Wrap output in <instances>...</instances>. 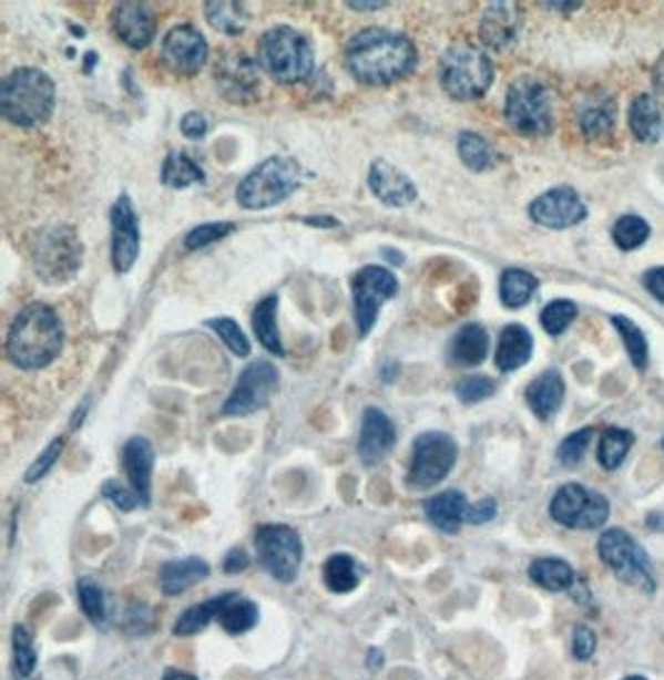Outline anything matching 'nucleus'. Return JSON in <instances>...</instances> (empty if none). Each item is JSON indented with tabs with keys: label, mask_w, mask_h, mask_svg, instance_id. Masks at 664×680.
Listing matches in <instances>:
<instances>
[{
	"label": "nucleus",
	"mask_w": 664,
	"mask_h": 680,
	"mask_svg": "<svg viewBox=\"0 0 664 680\" xmlns=\"http://www.w3.org/2000/svg\"><path fill=\"white\" fill-rule=\"evenodd\" d=\"M493 78V60L483 48L471 43H456L438 60V82L453 100L468 102L483 97Z\"/></svg>",
	"instance_id": "39448f33"
},
{
	"label": "nucleus",
	"mask_w": 664,
	"mask_h": 680,
	"mask_svg": "<svg viewBox=\"0 0 664 680\" xmlns=\"http://www.w3.org/2000/svg\"><path fill=\"white\" fill-rule=\"evenodd\" d=\"M30 261L40 281L63 286L73 281L83 266V241L68 224H48L30 241Z\"/></svg>",
	"instance_id": "20e7f679"
},
{
	"label": "nucleus",
	"mask_w": 664,
	"mask_h": 680,
	"mask_svg": "<svg viewBox=\"0 0 664 680\" xmlns=\"http://www.w3.org/2000/svg\"><path fill=\"white\" fill-rule=\"evenodd\" d=\"M227 596L229 594H219V596H214V599H207L204 604L192 606V609H187L185 614L177 618V624H175V628H172V631H175V636H194V633L204 631V628H207L214 621V618L219 616L224 601H227Z\"/></svg>",
	"instance_id": "58836bf2"
},
{
	"label": "nucleus",
	"mask_w": 664,
	"mask_h": 680,
	"mask_svg": "<svg viewBox=\"0 0 664 680\" xmlns=\"http://www.w3.org/2000/svg\"><path fill=\"white\" fill-rule=\"evenodd\" d=\"M538 291V278L523 269H508L500 276V301L505 308H523Z\"/></svg>",
	"instance_id": "c9c22d12"
},
{
	"label": "nucleus",
	"mask_w": 664,
	"mask_h": 680,
	"mask_svg": "<svg viewBox=\"0 0 664 680\" xmlns=\"http://www.w3.org/2000/svg\"><path fill=\"white\" fill-rule=\"evenodd\" d=\"M112 266L118 274H127L140 256V221L127 194L112 206Z\"/></svg>",
	"instance_id": "f3484780"
},
{
	"label": "nucleus",
	"mask_w": 664,
	"mask_h": 680,
	"mask_svg": "<svg viewBox=\"0 0 664 680\" xmlns=\"http://www.w3.org/2000/svg\"><path fill=\"white\" fill-rule=\"evenodd\" d=\"M63 321L45 303H28L16 316L6 338L10 363L23 370H40L53 363L63 350Z\"/></svg>",
	"instance_id": "f03ea898"
},
{
	"label": "nucleus",
	"mask_w": 664,
	"mask_h": 680,
	"mask_svg": "<svg viewBox=\"0 0 664 680\" xmlns=\"http://www.w3.org/2000/svg\"><path fill=\"white\" fill-rule=\"evenodd\" d=\"M369 187L374 197L386 206H408L418 199V187L391 162L376 159L369 169Z\"/></svg>",
	"instance_id": "4be33fe9"
},
{
	"label": "nucleus",
	"mask_w": 664,
	"mask_h": 680,
	"mask_svg": "<svg viewBox=\"0 0 664 680\" xmlns=\"http://www.w3.org/2000/svg\"><path fill=\"white\" fill-rule=\"evenodd\" d=\"M63 450H65V437H55L53 442H50V445L40 452V457L33 462V465L28 467V472H25V482L28 484H33V482H38L40 477H45L50 470H53V465L55 462L60 460V455H63Z\"/></svg>",
	"instance_id": "3c124183"
},
{
	"label": "nucleus",
	"mask_w": 664,
	"mask_h": 680,
	"mask_svg": "<svg viewBox=\"0 0 664 680\" xmlns=\"http://www.w3.org/2000/svg\"><path fill=\"white\" fill-rule=\"evenodd\" d=\"M259 564L279 584H292L302 569L304 544L299 532L286 524H262L254 534Z\"/></svg>",
	"instance_id": "9d476101"
},
{
	"label": "nucleus",
	"mask_w": 664,
	"mask_h": 680,
	"mask_svg": "<svg viewBox=\"0 0 664 680\" xmlns=\"http://www.w3.org/2000/svg\"><path fill=\"white\" fill-rule=\"evenodd\" d=\"M418 63L413 40L391 28H364L346 45V68L364 85H391Z\"/></svg>",
	"instance_id": "f257e3e1"
},
{
	"label": "nucleus",
	"mask_w": 664,
	"mask_h": 680,
	"mask_svg": "<svg viewBox=\"0 0 664 680\" xmlns=\"http://www.w3.org/2000/svg\"><path fill=\"white\" fill-rule=\"evenodd\" d=\"M102 497L110 499L122 512H132L137 507V504H142L140 497L135 494V490L122 487V484L115 482V480H108L105 484H102Z\"/></svg>",
	"instance_id": "603ef678"
},
{
	"label": "nucleus",
	"mask_w": 664,
	"mask_h": 680,
	"mask_svg": "<svg viewBox=\"0 0 664 680\" xmlns=\"http://www.w3.org/2000/svg\"><path fill=\"white\" fill-rule=\"evenodd\" d=\"M458 154H461V162L471 172H486L496 164V152L490 147V142L476 135V132L458 135Z\"/></svg>",
	"instance_id": "ea45409f"
},
{
	"label": "nucleus",
	"mask_w": 664,
	"mask_h": 680,
	"mask_svg": "<svg viewBox=\"0 0 664 680\" xmlns=\"http://www.w3.org/2000/svg\"><path fill=\"white\" fill-rule=\"evenodd\" d=\"M592 435H595V430L592 427H585V430H578V432H570V435L560 442L558 447V460L563 462L565 467H575L580 465V460L585 457V452L590 447V440Z\"/></svg>",
	"instance_id": "de8ad7c7"
},
{
	"label": "nucleus",
	"mask_w": 664,
	"mask_h": 680,
	"mask_svg": "<svg viewBox=\"0 0 664 680\" xmlns=\"http://www.w3.org/2000/svg\"><path fill=\"white\" fill-rule=\"evenodd\" d=\"M277 308H279L277 296L264 298V301H259V306L254 308L252 326H254V336L259 338V343L267 348L269 353L282 356L284 346H282V336H279V326H277Z\"/></svg>",
	"instance_id": "2f4dec72"
},
{
	"label": "nucleus",
	"mask_w": 664,
	"mask_h": 680,
	"mask_svg": "<svg viewBox=\"0 0 664 680\" xmlns=\"http://www.w3.org/2000/svg\"><path fill=\"white\" fill-rule=\"evenodd\" d=\"M530 581L543 586L545 591H570L575 586V571L572 566L563 559H555V556H543V559H535L528 569Z\"/></svg>",
	"instance_id": "7c9ffc66"
},
{
	"label": "nucleus",
	"mask_w": 664,
	"mask_h": 680,
	"mask_svg": "<svg viewBox=\"0 0 664 680\" xmlns=\"http://www.w3.org/2000/svg\"><path fill=\"white\" fill-rule=\"evenodd\" d=\"M612 239H615L622 251H635L650 239V224L635 214L622 216L612 226Z\"/></svg>",
	"instance_id": "79ce46f5"
},
{
	"label": "nucleus",
	"mask_w": 664,
	"mask_h": 680,
	"mask_svg": "<svg viewBox=\"0 0 664 680\" xmlns=\"http://www.w3.org/2000/svg\"><path fill=\"white\" fill-rule=\"evenodd\" d=\"M530 356H533V336H530L525 326L508 323L498 338L496 365L503 370V373H513V370L528 363Z\"/></svg>",
	"instance_id": "bb28decb"
},
{
	"label": "nucleus",
	"mask_w": 664,
	"mask_h": 680,
	"mask_svg": "<svg viewBox=\"0 0 664 680\" xmlns=\"http://www.w3.org/2000/svg\"><path fill=\"white\" fill-rule=\"evenodd\" d=\"M249 566V554L247 549H242V546H234L229 549V554L224 556V571L227 574H239Z\"/></svg>",
	"instance_id": "4d7b16f0"
},
{
	"label": "nucleus",
	"mask_w": 664,
	"mask_h": 680,
	"mask_svg": "<svg viewBox=\"0 0 664 680\" xmlns=\"http://www.w3.org/2000/svg\"><path fill=\"white\" fill-rule=\"evenodd\" d=\"M349 8H354V10H376V8H386V3H349Z\"/></svg>",
	"instance_id": "0e129e2a"
},
{
	"label": "nucleus",
	"mask_w": 664,
	"mask_h": 680,
	"mask_svg": "<svg viewBox=\"0 0 664 680\" xmlns=\"http://www.w3.org/2000/svg\"><path fill=\"white\" fill-rule=\"evenodd\" d=\"M162 680H197V678L185 673V671H175V668H170V671L162 676Z\"/></svg>",
	"instance_id": "680f3d73"
},
{
	"label": "nucleus",
	"mask_w": 664,
	"mask_h": 680,
	"mask_svg": "<svg viewBox=\"0 0 664 680\" xmlns=\"http://www.w3.org/2000/svg\"><path fill=\"white\" fill-rule=\"evenodd\" d=\"M612 323H615L617 333L622 336V343H625V348H627V356L632 360V365L640 368V370L647 368L650 346H647L645 333H642V328L627 316H612Z\"/></svg>",
	"instance_id": "a19ab883"
},
{
	"label": "nucleus",
	"mask_w": 664,
	"mask_h": 680,
	"mask_svg": "<svg viewBox=\"0 0 664 680\" xmlns=\"http://www.w3.org/2000/svg\"><path fill=\"white\" fill-rule=\"evenodd\" d=\"M259 68L284 85L304 82L314 72V53L309 40L289 25L269 28L259 38Z\"/></svg>",
	"instance_id": "423d86ee"
},
{
	"label": "nucleus",
	"mask_w": 664,
	"mask_h": 680,
	"mask_svg": "<svg viewBox=\"0 0 664 680\" xmlns=\"http://www.w3.org/2000/svg\"><path fill=\"white\" fill-rule=\"evenodd\" d=\"M550 517L568 529H600L610 519V502L580 482H568L550 499Z\"/></svg>",
	"instance_id": "f8f14e48"
},
{
	"label": "nucleus",
	"mask_w": 664,
	"mask_h": 680,
	"mask_svg": "<svg viewBox=\"0 0 664 680\" xmlns=\"http://www.w3.org/2000/svg\"><path fill=\"white\" fill-rule=\"evenodd\" d=\"M304 224H311V226H324V229H334V226H339V221H336L334 216H306Z\"/></svg>",
	"instance_id": "bf43d9fd"
},
{
	"label": "nucleus",
	"mask_w": 664,
	"mask_h": 680,
	"mask_svg": "<svg viewBox=\"0 0 664 680\" xmlns=\"http://www.w3.org/2000/svg\"><path fill=\"white\" fill-rule=\"evenodd\" d=\"M496 514H498V504H496V499L488 497V499H480L478 504H471V507H468L466 522L488 524V522L496 519Z\"/></svg>",
	"instance_id": "6e6d98bb"
},
{
	"label": "nucleus",
	"mask_w": 664,
	"mask_h": 680,
	"mask_svg": "<svg viewBox=\"0 0 664 680\" xmlns=\"http://www.w3.org/2000/svg\"><path fill=\"white\" fill-rule=\"evenodd\" d=\"M496 390H498V385H496L493 378L468 375L456 385V395H458V400H461V403L473 405V403H480V400H488L490 395H496Z\"/></svg>",
	"instance_id": "09e8293b"
},
{
	"label": "nucleus",
	"mask_w": 664,
	"mask_h": 680,
	"mask_svg": "<svg viewBox=\"0 0 664 680\" xmlns=\"http://www.w3.org/2000/svg\"><path fill=\"white\" fill-rule=\"evenodd\" d=\"M55 107V82L38 68H18L0 85V112L18 127H40Z\"/></svg>",
	"instance_id": "7ed1b4c3"
},
{
	"label": "nucleus",
	"mask_w": 664,
	"mask_h": 680,
	"mask_svg": "<svg viewBox=\"0 0 664 680\" xmlns=\"http://www.w3.org/2000/svg\"><path fill=\"white\" fill-rule=\"evenodd\" d=\"M523 16L515 3H488L480 16V40L493 50H505L518 40Z\"/></svg>",
	"instance_id": "412c9836"
},
{
	"label": "nucleus",
	"mask_w": 664,
	"mask_h": 680,
	"mask_svg": "<svg viewBox=\"0 0 664 680\" xmlns=\"http://www.w3.org/2000/svg\"><path fill=\"white\" fill-rule=\"evenodd\" d=\"M204 182V172L197 162H192L185 152L167 154L165 164H162V184L170 189H187L190 184Z\"/></svg>",
	"instance_id": "4c0bfd02"
},
{
	"label": "nucleus",
	"mask_w": 664,
	"mask_h": 680,
	"mask_svg": "<svg viewBox=\"0 0 664 680\" xmlns=\"http://www.w3.org/2000/svg\"><path fill=\"white\" fill-rule=\"evenodd\" d=\"M632 445H635V435H632L630 430L622 427H607L602 432L600 445H597V460L600 465L605 467L607 472H615L625 457L630 455Z\"/></svg>",
	"instance_id": "e433bc0d"
},
{
	"label": "nucleus",
	"mask_w": 664,
	"mask_h": 680,
	"mask_svg": "<svg viewBox=\"0 0 664 680\" xmlns=\"http://www.w3.org/2000/svg\"><path fill=\"white\" fill-rule=\"evenodd\" d=\"M662 447H664V442H662Z\"/></svg>",
	"instance_id": "774afa93"
},
{
	"label": "nucleus",
	"mask_w": 664,
	"mask_h": 680,
	"mask_svg": "<svg viewBox=\"0 0 664 680\" xmlns=\"http://www.w3.org/2000/svg\"><path fill=\"white\" fill-rule=\"evenodd\" d=\"M630 130L637 142L655 144L662 137L664 122L657 100L652 95H637L630 105Z\"/></svg>",
	"instance_id": "c756f323"
},
{
	"label": "nucleus",
	"mask_w": 664,
	"mask_h": 680,
	"mask_svg": "<svg viewBox=\"0 0 664 680\" xmlns=\"http://www.w3.org/2000/svg\"><path fill=\"white\" fill-rule=\"evenodd\" d=\"M597 556L602 559V564H607V569L615 574L622 584L635 586L640 591L655 594L657 589L655 569H652L647 552L642 549L630 532L625 529L602 532V537L597 542Z\"/></svg>",
	"instance_id": "1a4fd4ad"
},
{
	"label": "nucleus",
	"mask_w": 664,
	"mask_h": 680,
	"mask_svg": "<svg viewBox=\"0 0 664 680\" xmlns=\"http://www.w3.org/2000/svg\"><path fill=\"white\" fill-rule=\"evenodd\" d=\"M468 507H471V504H468L463 492L448 490V492L436 494V497L431 499H426L423 512H426V519L431 522L436 529H441L446 534H456L458 529H461V524L466 522Z\"/></svg>",
	"instance_id": "a878e982"
},
{
	"label": "nucleus",
	"mask_w": 664,
	"mask_h": 680,
	"mask_svg": "<svg viewBox=\"0 0 664 680\" xmlns=\"http://www.w3.org/2000/svg\"><path fill=\"white\" fill-rule=\"evenodd\" d=\"M366 663H369L371 671H376V668H381V666H384V653L379 651V648H371L369 658H366Z\"/></svg>",
	"instance_id": "052dcab7"
},
{
	"label": "nucleus",
	"mask_w": 664,
	"mask_h": 680,
	"mask_svg": "<svg viewBox=\"0 0 664 680\" xmlns=\"http://www.w3.org/2000/svg\"><path fill=\"white\" fill-rule=\"evenodd\" d=\"M214 80L222 95L232 102H249L259 95L262 87L259 65L244 53L224 55L214 68Z\"/></svg>",
	"instance_id": "a211bd4d"
},
{
	"label": "nucleus",
	"mask_w": 664,
	"mask_h": 680,
	"mask_svg": "<svg viewBox=\"0 0 664 680\" xmlns=\"http://www.w3.org/2000/svg\"><path fill=\"white\" fill-rule=\"evenodd\" d=\"M210 328L224 340V346H227L234 356H239V358L249 356L252 346L237 321H232V318H212Z\"/></svg>",
	"instance_id": "49530a36"
},
{
	"label": "nucleus",
	"mask_w": 664,
	"mask_h": 680,
	"mask_svg": "<svg viewBox=\"0 0 664 680\" xmlns=\"http://www.w3.org/2000/svg\"><path fill=\"white\" fill-rule=\"evenodd\" d=\"M302 187V164L292 157H269L254 167L237 187L244 209H269Z\"/></svg>",
	"instance_id": "0eeeda50"
},
{
	"label": "nucleus",
	"mask_w": 664,
	"mask_h": 680,
	"mask_svg": "<svg viewBox=\"0 0 664 680\" xmlns=\"http://www.w3.org/2000/svg\"><path fill=\"white\" fill-rule=\"evenodd\" d=\"M110 23L115 35L132 50L147 48L155 40V13L147 3H135V0L118 3L112 8Z\"/></svg>",
	"instance_id": "6ab92c4d"
},
{
	"label": "nucleus",
	"mask_w": 664,
	"mask_h": 680,
	"mask_svg": "<svg viewBox=\"0 0 664 680\" xmlns=\"http://www.w3.org/2000/svg\"><path fill=\"white\" fill-rule=\"evenodd\" d=\"M160 55L162 63L172 72H177V75H194V72H200V68L207 63L210 48L197 28L190 23H180L170 28L167 35L162 38Z\"/></svg>",
	"instance_id": "2eb2a0df"
},
{
	"label": "nucleus",
	"mask_w": 664,
	"mask_h": 680,
	"mask_svg": "<svg viewBox=\"0 0 664 680\" xmlns=\"http://www.w3.org/2000/svg\"><path fill=\"white\" fill-rule=\"evenodd\" d=\"M396 445V427L391 418L379 408H366L361 418L359 435V457L364 465H376Z\"/></svg>",
	"instance_id": "aec40b11"
},
{
	"label": "nucleus",
	"mask_w": 664,
	"mask_h": 680,
	"mask_svg": "<svg viewBox=\"0 0 664 680\" xmlns=\"http://www.w3.org/2000/svg\"><path fill=\"white\" fill-rule=\"evenodd\" d=\"M655 82L660 85V90L664 87V55L660 58V63H657V70H655Z\"/></svg>",
	"instance_id": "e2e57ef3"
},
{
	"label": "nucleus",
	"mask_w": 664,
	"mask_h": 680,
	"mask_svg": "<svg viewBox=\"0 0 664 680\" xmlns=\"http://www.w3.org/2000/svg\"><path fill=\"white\" fill-rule=\"evenodd\" d=\"M505 120L518 135H548L553 130V97H550L545 82L530 75L510 82L505 95Z\"/></svg>",
	"instance_id": "6e6552de"
},
{
	"label": "nucleus",
	"mask_w": 664,
	"mask_h": 680,
	"mask_svg": "<svg viewBox=\"0 0 664 680\" xmlns=\"http://www.w3.org/2000/svg\"><path fill=\"white\" fill-rule=\"evenodd\" d=\"M217 621L222 624L224 631L232 633V636L247 633V631H252L254 626H257L259 609L252 599H244V596L229 594L227 601H224V606H222L219 616H217Z\"/></svg>",
	"instance_id": "473e14b6"
},
{
	"label": "nucleus",
	"mask_w": 664,
	"mask_h": 680,
	"mask_svg": "<svg viewBox=\"0 0 664 680\" xmlns=\"http://www.w3.org/2000/svg\"><path fill=\"white\" fill-rule=\"evenodd\" d=\"M642 284H645L647 291L655 296L660 303H664V266L650 269L645 276H642Z\"/></svg>",
	"instance_id": "13d9d810"
},
{
	"label": "nucleus",
	"mask_w": 664,
	"mask_h": 680,
	"mask_svg": "<svg viewBox=\"0 0 664 680\" xmlns=\"http://www.w3.org/2000/svg\"><path fill=\"white\" fill-rule=\"evenodd\" d=\"M180 130L187 140H202L210 130L207 117L200 115V112H187V115L182 117V122H180Z\"/></svg>",
	"instance_id": "5fc2aeb1"
},
{
	"label": "nucleus",
	"mask_w": 664,
	"mask_h": 680,
	"mask_svg": "<svg viewBox=\"0 0 664 680\" xmlns=\"http://www.w3.org/2000/svg\"><path fill=\"white\" fill-rule=\"evenodd\" d=\"M578 318V306L568 301V298H558V301H550L543 313H540V323H543L545 331L550 336H560L565 333L570 323Z\"/></svg>",
	"instance_id": "37998d69"
},
{
	"label": "nucleus",
	"mask_w": 664,
	"mask_h": 680,
	"mask_svg": "<svg viewBox=\"0 0 664 680\" xmlns=\"http://www.w3.org/2000/svg\"><path fill=\"white\" fill-rule=\"evenodd\" d=\"M13 658H16V671L28 678L33 676L35 663H38V653L33 648V638H30V631L25 626H16L13 628Z\"/></svg>",
	"instance_id": "a18cd8bd"
},
{
	"label": "nucleus",
	"mask_w": 664,
	"mask_h": 680,
	"mask_svg": "<svg viewBox=\"0 0 664 680\" xmlns=\"http://www.w3.org/2000/svg\"><path fill=\"white\" fill-rule=\"evenodd\" d=\"M588 206L572 187H555L530 204V219L545 229H570L585 221Z\"/></svg>",
	"instance_id": "dca6fc26"
},
{
	"label": "nucleus",
	"mask_w": 664,
	"mask_h": 680,
	"mask_svg": "<svg viewBox=\"0 0 664 680\" xmlns=\"http://www.w3.org/2000/svg\"><path fill=\"white\" fill-rule=\"evenodd\" d=\"M384 256H386L388 261H394V264H401V261H403V254L391 251V249H384Z\"/></svg>",
	"instance_id": "69168bd1"
},
{
	"label": "nucleus",
	"mask_w": 664,
	"mask_h": 680,
	"mask_svg": "<svg viewBox=\"0 0 664 680\" xmlns=\"http://www.w3.org/2000/svg\"><path fill=\"white\" fill-rule=\"evenodd\" d=\"M78 601L80 609L90 618L93 624H102L108 616V606H105V594H102L100 584L93 579H80L78 581Z\"/></svg>",
	"instance_id": "c03bdc74"
},
{
	"label": "nucleus",
	"mask_w": 664,
	"mask_h": 680,
	"mask_svg": "<svg viewBox=\"0 0 664 680\" xmlns=\"http://www.w3.org/2000/svg\"><path fill=\"white\" fill-rule=\"evenodd\" d=\"M204 16H207L214 30L227 35H239L249 25L247 8H244V3H234V0H222V3L212 0V3L204 6Z\"/></svg>",
	"instance_id": "f704fd0d"
},
{
	"label": "nucleus",
	"mask_w": 664,
	"mask_h": 680,
	"mask_svg": "<svg viewBox=\"0 0 664 680\" xmlns=\"http://www.w3.org/2000/svg\"><path fill=\"white\" fill-rule=\"evenodd\" d=\"M488 356V331L480 323H466L451 340L448 358L453 365L473 368L480 365Z\"/></svg>",
	"instance_id": "c85d7f7f"
},
{
	"label": "nucleus",
	"mask_w": 664,
	"mask_h": 680,
	"mask_svg": "<svg viewBox=\"0 0 664 680\" xmlns=\"http://www.w3.org/2000/svg\"><path fill=\"white\" fill-rule=\"evenodd\" d=\"M361 581L359 564L349 554H331L324 564V584L331 594H351Z\"/></svg>",
	"instance_id": "72a5a7b5"
},
{
	"label": "nucleus",
	"mask_w": 664,
	"mask_h": 680,
	"mask_svg": "<svg viewBox=\"0 0 664 680\" xmlns=\"http://www.w3.org/2000/svg\"><path fill=\"white\" fill-rule=\"evenodd\" d=\"M565 400V380L558 370H545L525 390V403L538 420H550Z\"/></svg>",
	"instance_id": "393cba45"
},
{
	"label": "nucleus",
	"mask_w": 664,
	"mask_h": 680,
	"mask_svg": "<svg viewBox=\"0 0 664 680\" xmlns=\"http://www.w3.org/2000/svg\"><path fill=\"white\" fill-rule=\"evenodd\" d=\"M122 465H125V475L142 507H147L152 499V470H155V450H152L150 440L130 437L122 447Z\"/></svg>",
	"instance_id": "5701e85b"
},
{
	"label": "nucleus",
	"mask_w": 664,
	"mask_h": 680,
	"mask_svg": "<svg viewBox=\"0 0 664 680\" xmlns=\"http://www.w3.org/2000/svg\"><path fill=\"white\" fill-rule=\"evenodd\" d=\"M595 651H597L595 631L588 626H575V631H572V656H575L578 661H590Z\"/></svg>",
	"instance_id": "864d4df0"
},
{
	"label": "nucleus",
	"mask_w": 664,
	"mask_h": 680,
	"mask_svg": "<svg viewBox=\"0 0 664 680\" xmlns=\"http://www.w3.org/2000/svg\"><path fill=\"white\" fill-rule=\"evenodd\" d=\"M234 231V224L232 221H214V224H200L194 226V229L187 234L185 239V246L190 251H197V249H204V246H210L214 241L224 239V236Z\"/></svg>",
	"instance_id": "8fccbe9b"
},
{
	"label": "nucleus",
	"mask_w": 664,
	"mask_h": 680,
	"mask_svg": "<svg viewBox=\"0 0 664 680\" xmlns=\"http://www.w3.org/2000/svg\"><path fill=\"white\" fill-rule=\"evenodd\" d=\"M398 293L396 276L384 266H364L354 276V316L359 336H369L381 306Z\"/></svg>",
	"instance_id": "4468645a"
},
{
	"label": "nucleus",
	"mask_w": 664,
	"mask_h": 680,
	"mask_svg": "<svg viewBox=\"0 0 664 680\" xmlns=\"http://www.w3.org/2000/svg\"><path fill=\"white\" fill-rule=\"evenodd\" d=\"M615 100L607 92H590L575 105V120L582 135L590 140H600L615 130Z\"/></svg>",
	"instance_id": "b1692460"
},
{
	"label": "nucleus",
	"mask_w": 664,
	"mask_h": 680,
	"mask_svg": "<svg viewBox=\"0 0 664 680\" xmlns=\"http://www.w3.org/2000/svg\"><path fill=\"white\" fill-rule=\"evenodd\" d=\"M458 460V445L446 432H423L413 440V457L406 482L411 490H431L443 482Z\"/></svg>",
	"instance_id": "9b49d317"
},
{
	"label": "nucleus",
	"mask_w": 664,
	"mask_h": 680,
	"mask_svg": "<svg viewBox=\"0 0 664 680\" xmlns=\"http://www.w3.org/2000/svg\"><path fill=\"white\" fill-rule=\"evenodd\" d=\"M279 390V373L269 360H254L242 370L237 385L224 400L222 412L227 418H244L252 415L262 408L269 405V400Z\"/></svg>",
	"instance_id": "ddd939ff"
},
{
	"label": "nucleus",
	"mask_w": 664,
	"mask_h": 680,
	"mask_svg": "<svg viewBox=\"0 0 664 680\" xmlns=\"http://www.w3.org/2000/svg\"><path fill=\"white\" fill-rule=\"evenodd\" d=\"M210 576V564L200 559V556H187V559L167 561L160 569V586L167 596H180L194 584L204 581Z\"/></svg>",
	"instance_id": "cd10ccee"
},
{
	"label": "nucleus",
	"mask_w": 664,
	"mask_h": 680,
	"mask_svg": "<svg viewBox=\"0 0 664 680\" xmlns=\"http://www.w3.org/2000/svg\"><path fill=\"white\" fill-rule=\"evenodd\" d=\"M622 680H647L645 676H627V678H622Z\"/></svg>",
	"instance_id": "338daca9"
}]
</instances>
